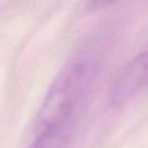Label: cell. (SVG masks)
<instances>
[{
  "mask_svg": "<svg viewBox=\"0 0 148 148\" xmlns=\"http://www.w3.org/2000/svg\"><path fill=\"white\" fill-rule=\"evenodd\" d=\"M96 74L94 57L83 55L69 61L53 78L35 117V133L66 122H75V113Z\"/></svg>",
  "mask_w": 148,
  "mask_h": 148,
  "instance_id": "1",
  "label": "cell"
},
{
  "mask_svg": "<svg viewBox=\"0 0 148 148\" xmlns=\"http://www.w3.org/2000/svg\"><path fill=\"white\" fill-rule=\"evenodd\" d=\"M148 84V52L134 56L114 78L108 92V101L118 108L130 101Z\"/></svg>",
  "mask_w": 148,
  "mask_h": 148,
  "instance_id": "2",
  "label": "cell"
},
{
  "mask_svg": "<svg viewBox=\"0 0 148 148\" xmlns=\"http://www.w3.org/2000/svg\"><path fill=\"white\" fill-rule=\"evenodd\" d=\"M74 133V122L61 123L36 133L29 148H69Z\"/></svg>",
  "mask_w": 148,
  "mask_h": 148,
  "instance_id": "3",
  "label": "cell"
},
{
  "mask_svg": "<svg viewBox=\"0 0 148 148\" xmlns=\"http://www.w3.org/2000/svg\"><path fill=\"white\" fill-rule=\"evenodd\" d=\"M118 0H90V8L94 10H100L104 8L112 7L114 3H117Z\"/></svg>",
  "mask_w": 148,
  "mask_h": 148,
  "instance_id": "4",
  "label": "cell"
}]
</instances>
